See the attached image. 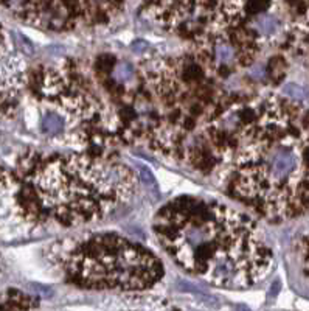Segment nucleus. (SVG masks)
<instances>
[{"instance_id": "1", "label": "nucleus", "mask_w": 309, "mask_h": 311, "mask_svg": "<svg viewBox=\"0 0 309 311\" xmlns=\"http://www.w3.org/2000/svg\"><path fill=\"white\" fill-rule=\"evenodd\" d=\"M152 229L172 262L213 286L249 288L272 265L258 224L216 201L179 196L159 210Z\"/></svg>"}, {"instance_id": "2", "label": "nucleus", "mask_w": 309, "mask_h": 311, "mask_svg": "<svg viewBox=\"0 0 309 311\" xmlns=\"http://www.w3.org/2000/svg\"><path fill=\"white\" fill-rule=\"evenodd\" d=\"M286 129L287 115L275 105L267 106L244 126L231 158L230 196L270 220L291 217L309 201L300 139Z\"/></svg>"}, {"instance_id": "3", "label": "nucleus", "mask_w": 309, "mask_h": 311, "mask_svg": "<svg viewBox=\"0 0 309 311\" xmlns=\"http://www.w3.org/2000/svg\"><path fill=\"white\" fill-rule=\"evenodd\" d=\"M41 215L63 227L98 223L137 188V176L104 152L53 156L33 167L27 179Z\"/></svg>"}, {"instance_id": "4", "label": "nucleus", "mask_w": 309, "mask_h": 311, "mask_svg": "<svg viewBox=\"0 0 309 311\" xmlns=\"http://www.w3.org/2000/svg\"><path fill=\"white\" fill-rule=\"evenodd\" d=\"M72 285L95 291L142 294L165 276L162 260L120 233H92L66 249L61 258Z\"/></svg>"}, {"instance_id": "5", "label": "nucleus", "mask_w": 309, "mask_h": 311, "mask_svg": "<svg viewBox=\"0 0 309 311\" xmlns=\"http://www.w3.org/2000/svg\"><path fill=\"white\" fill-rule=\"evenodd\" d=\"M39 98L42 101L41 129L45 137L66 145L76 142L107 143L106 132L112 131V114L103 108L69 67L44 69L39 80Z\"/></svg>"}, {"instance_id": "6", "label": "nucleus", "mask_w": 309, "mask_h": 311, "mask_svg": "<svg viewBox=\"0 0 309 311\" xmlns=\"http://www.w3.org/2000/svg\"><path fill=\"white\" fill-rule=\"evenodd\" d=\"M263 39L250 27L211 25L195 37V53L202 66L213 76H230L250 67Z\"/></svg>"}, {"instance_id": "7", "label": "nucleus", "mask_w": 309, "mask_h": 311, "mask_svg": "<svg viewBox=\"0 0 309 311\" xmlns=\"http://www.w3.org/2000/svg\"><path fill=\"white\" fill-rule=\"evenodd\" d=\"M41 217L27 182L0 165V238L13 240L28 235Z\"/></svg>"}, {"instance_id": "8", "label": "nucleus", "mask_w": 309, "mask_h": 311, "mask_svg": "<svg viewBox=\"0 0 309 311\" xmlns=\"http://www.w3.org/2000/svg\"><path fill=\"white\" fill-rule=\"evenodd\" d=\"M27 64L0 24V115L13 114L27 86Z\"/></svg>"}, {"instance_id": "9", "label": "nucleus", "mask_w": 309, "mask_h": 311, "mask_svg": "<svg viewBox=\"0 0 309 311\" xmlns=\"http://www.w3.org/2000/svg\"><path fill=\"white\" fill-rule=\"evenodd\" d=\"M126 0H61L67 28L78 25L96 27L107 24L117 16Z\"/></svg>"}, {"instance_id": "10", "label": "nucleus", "mask_w": 309, "mask_h": 311, "mask_svg": "<svg viewBox=\"0 0 309 311\" xmlns=\"http://www.w3.org/2000/svg\"><path fill=\"white\" fill-rule=\"evenodd\" d=\"M283 95L286 96V98L292 100V101H297V103L298 101H306L307 96H309L307 90L303 86L297 84V83H287V84H284L283 86Z\"/></svg>"}, {"instance_id": "11", "label": "nucleus", "mask_w": 309, "mask_h": 311, "mask_svg": "<svg viewBox=\"0 0 309 311\" xmlns=\"http://www.w3.org/2000/svg\"><path fill=\"white\" fill-rule=\"evenodd\" d=\"M137 170H139V176L142 179V182L151 188H156L157 187V182H156V178H154V174L151 173V170L146 167V165H137Z\"/></svg>"}, {"instance_id": "12", "label": "nucleus", "mask_w": 309, "mask_h": 311, "mask_svg": "<svg viewBox=\"0 0 309 311\" xmlns=\"http://www.w3.org/2000/svg\"><path fill=\"white\" fill-rule=\"evenodd\" d=\"M300 2H301V4H303V5L306 7V10L309 11V0H300Z\"/></svg>"}]
</instances>
